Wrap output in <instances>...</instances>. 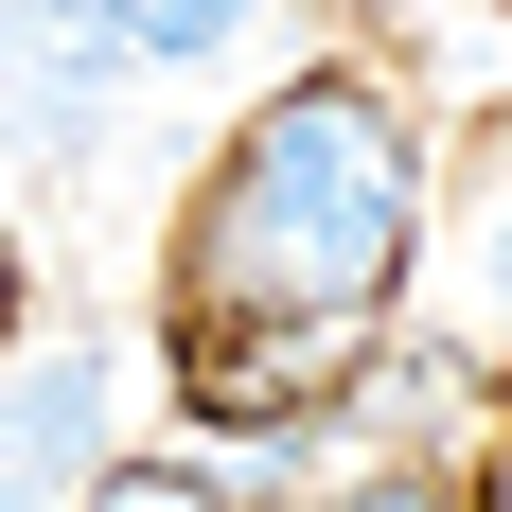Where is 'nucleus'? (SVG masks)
<instances>
[{"label":"nucleus","instance_id":"obj_8","mask_svg":"<svg viewBox=\"0 0 512 512\" xmlns=\"http://www.w3.org/2000/svg\"><path fill=\"white\" fill-rule=\"evenodd\" d=\"M0 336H18V230H0Z\"/></svg>","mask_w":512,"mask_h":512},{"label":"nucleus","instance_id":"obj_2","mask_svg":"<svg viewBox=\"0 0 512 512\" xmlns=\"http://www.w3.org/2000/svg\"><path fill=\"white\" fill-rule=\"evenodd\" d=\"M124 71H142V53L106 36V0H0V142L36 159V177H71V159L106 142Z\"/></svg>","mask_w":512,"mask_h":512},{"label":"nucleus","instance_id":"obj_7","mask_svg":"<svg viewBox=\"0 0 512 512\" xmlns=\"http://www.w3.org/2000/svg\"><path fill=\"white\" fill-rule=\"evenodd\" d=\"M89 512H230V495H212V477H177V460H106Z\"/></svg>","mask_w":512,"mask_h":512},{"label":"nucleus","instance_id":"obj_3","mask_svg":"<svg viewBox=\"0 0 512 512\" xmlns=\"http://www.w3.org/2000/svg\"><path fill=\"white\" fill-rule=\"evenodd\" d=\"M106 477V354H18L0 371V512H89Z\"/></svg>","mask_w":512,"mask_h":512},{"label":"nucleus","instance_id":"obj_4","mask_svg":"<svg viewBox=\"0 0 512 512\" xmlns=\"http://www.w3.org/2000/svg\"><path fill=\"white\" fill-rule=\"evenodd\" d=\"M106 36L142 53V71H212V53L265 36V0H106Z\"/></svg>","mask_w":512,"mask_h":512},{"label":"nucleus","instance_id":"obj_5","mask_svg":"<svg viewBox=\"0 0 512 512\" xmlns=\"http://www.w3.org/2000/svg\"><path fill=\"white\" fill-rule=\"evenodd\" d=\"M477 371L512 389V124L477 142Z\"/></svg>","mask_w":512,"mask_h":512},{"label":"nucleus","instance_id":"obj_1","mask_svg":"<svg viewBox=\"0 0 512 512\" xmlns=\"http://www.w3.org/2000/svg\"><path fill=\"white\" fill-rule=\"evenodd\" d=\"M424 265V124L371 71H301L230 124L177 212V318H318L371 336Z\"/></svg>","mask_w":512,"mask_h":512},{"label":"nucleus","instance_id":"obj_6","mask_svg":"<svg viewBox=\"0 0 512 512\" xmlns=\"http://www.w3.org/2000/svg\"><path fill=\"white\" fill-rule=\"evenodd\" d=\"M318 512H495V477H460V460H371V477H336Z\"/></svg>","mask_w":512,"mask_h":512}]
</instances>
